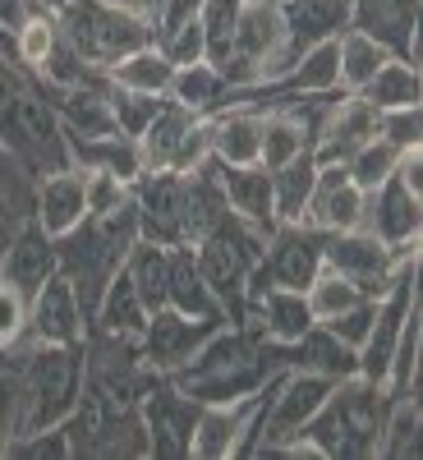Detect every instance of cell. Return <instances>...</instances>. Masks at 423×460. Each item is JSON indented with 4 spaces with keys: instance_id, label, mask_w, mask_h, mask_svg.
Segmentation results:
<instances>
[{
    "instance_id": "cell-1",
    "label": "cell",
    "mask_w": 423,
    "mask_h": 460,
    "mask_svg": "<svg viewBox=\"0 0 423 460\" xmlns=\"http://www.w3.org/2000/svg\"><path fill=\"white\" fill-rule=\"evenodd\" d=\"M272 373L277 368H267L262 341L253 327H216L194 350V359L166 373V382L198 405H230L253 396Z\"/></svg>"
},
{
    "instance_id": "cell-2",
    "label": "cell",
    "mask_w": 423,
    "mask_h": 460,
    "mask_svg": "<svg viewBox=\"0 0 423 460\" xmlns=\"http://www.w3.org/2000/svg\"><path fill=\"white\" fill-rule=\"evenodd\" d=\"M138 208H134V194L110 208L101 217H84L69 235L56 240V258H60V272L69 277L74 295L84 304V318L93 323V309L106 290V281L125 267L129 249L138 244Z\"/></svg>"
},
{
    "instance_id": "cell-3",
    "label": "cell",
    "mask_w": 423,
    "mask_h": 460,
    "mask_svg": "<svg viewBox=\"0 0 423 460\" xmlns=\"http://www.w3.org/2000/svg\"><path fill=\"white\" fill-rule=\"evenodd\" d=\"M14 355H19L14 364L19 368V438L60 429L84 392V350L79 345L23 341L14 345Z\"/></svg>"
},
{
    "instance_id": "cell-4",
    "label": "cell",
    "mask_w": 423,
    "mask_h": 460,
    "mask_svg": "<svg viewBox=\"0 0 423 460\" xmlns=\"http://www.w3.org/2000/svg\"><path fill=\"white\" fill-rule=\"evenodd\" d=\"M387 392L368 377H340L327 405L304 424V438H313L318 451L331 460V456H377V442H382V419H387Z\"/></svg>"
},
{
    "instance_id": "cell-5",
    "label": "cell",
    "mask_w": 423,
    "mask_h": 460,
    "mask_svg": "<svg viewBox=\"0 0 423 460\" xmlns=\"http://www.w3.org/2000/svg\"><path fill=\"white\" fill-rule=\"evenodd\" d=\"M56 23L65 32V42L93 69H110L120 56L157 42V37H152V19L129 14L120 5H106V0H69L56 14Z\"/></svg>"
},
{
    "instance_id": "cell-6",
    "label": "cell",
    "mask_w": 423,
    "mask_h": 460,
    "mask_svg": "<svg viewBox=\"0 0 423 460\" xmlns=\"http://www.w3.org/2000/svg\"><path fill=\"white\" fill-rule=\"evenodd\" d=\"M405 258H419V240L392 249V244H382L377 235H368V230H336V235H327L322 244V267L327 272H340V277H350L368 299H377L382 290L392 286L396 277V267Z\"/></svg>"
},
{
    "instance_id": "cell-7",
    "label": "cell",
    "mask_w": 423,
    "mask_h": 460,
    "mask_svg": "<svg viewBox=\"0 0 423 460\" xmlns=\"http://www.w3.org/2000/svg\"><path fill=\"white\" fill-rule=\"evenodd\" d=\"M138 414H143V429H147V456H157V460H184L189 456L198 401H189L180 387H171L157 373L147 382V392L138 396Z\"/></svg>"
},
{
    "instance_id": "cell-8",
    "label": "cell",
    "mask_w": 423,
    "mask_h": 460,
    "mask_svg": "<svg viewBox=\"0 0 423 460\" xmlns=\"http://www.w3.org/2000/svg\"><path fill=\"white\" fill-rule=\"evenodd\" d=\"M216 327H225V318H189V314H175L171 304H162V309H152L147 314V327H143V336H138V345H143V364L152 368V373H175L180 364H189L194 359V350L216 332Z\"/></svg>"
},
{
    "instance_id": "cell-9",
    "label": "cell",
    "mask_w": 423,
    "mask_h": 460,
    "mask_svg": "<svg viewBox=\"0 0 423 460\" xmlns=\"http://www.w3.org/2000/svg\"><path fill=\"white\" fill-rule=\"evenodd\" d=\"M322 244L327 235L304 221H290V226H277L262 244V272L272 286H286V290H309V281L322 272Z\"/></svg>"
},
{
    "instance_id": "cell-10",
    "label": "cell",
    "mask_w": 423,
    "mask_h": 460,
    "mask_svg": "<svg viewBox=\"0 0 423 460\" xmlns=\"http://www.w3.org/2000/svg\"><path fill=\"white\" fill-rule=\"evenodd\" d=\"M134 208H138V235L152 244H184V175L175 171H143L134 184Z\"/></svg>"
},
{
    "instance_id": "cell-11",
    "label": "cell",
    "mask_w": 423,
    "mask_h": 460,
    "mask_svg": "<svg viewBox=\"0 0 423 460\" xmlns=\"http://www.w3.org/2000/svg\"><path fill=\"white\" fill-rule=\"evenodd\" d=\"M88 336L84 304L74 295L69 277L56 272L28 299V341H47V345H79Z\"/></svg>"
},
{
    "instance_id": "cell-12",
    "label": "cell",
    "mask_w": 423,
    "mask_h": 460,
    "mask_svg": "<svg viewBox=\"0 0 423 460\" xmlns=\"http://www.w3.org/2000/svg\"><path fill=\"white\" fill-rule=\"evenodd\" d=\"M262 359L267 368H304V373H322V377H355L359 373V359L345 341H336L322 323H313L299 341H262Z\"/></svg>"
},
{
    "instance_id": "cell-13",
    "label": "cell",
    "mask_w": 423,
    "mask_h": 460,
    "mask_svg": "<svg viewBox=\"0 0 423 460\" xmlns=\"http://www.w3.org/2000/svg\"><path fill=\"white\" fill-rule=\"evenodd\" d=\"M377 106L373 102H364L359 93H340V97H331V106H327V120H322V129H318V138H313V162L318 166H327V162H340L345 166V157L359 147V143H368L373 134H377Z\"/></svg>"
},
{
    "instance_id": "cell-14",
    "label": "cell",
    "mask_w": 423,
    "mask_h": 460,
    "mask_svg": "<svg viewBox=\"0 0 423 460\" xmlns=\"http://www.w3.org/2000/svg\"><path fill=\"white\" fill-rule=\"evenodd\" d=\"M359 230H368V235H377L382 244H410L419 240L423 230V199H414L410 189L392 175L387 184H377L373 194H364V217H359Z\"/></svg>"
},
{
    "instance_id": "cell-15",
    "label": "cell",
    "mask_w": 423,
    "mask_h": 460,
    "mask_svg": "<svg viewBox=\"0 0 423 460\" xmlns=\"http://www.w3.org/2000/svg\"><path fill=\"white\" fill-rule=\"evenodd\" d=\"M359 217H364V189L345 175L340 162L318 166L309 208H304V226L322 230V235H336V230H355Z\"/></svg>"
},
{
    "instance_id": "cell-16",
    "label": "cell",
    "mask_w": 423,
    "mask_h": 460,
    "mask_svg": "<svg viewBox=\"0 0 423 460\" xmlns=\"http://www.w3.org/2000/svg\"><path fill=\"white\" fill-rule=\"evenodd\" d=\"M88 212H84V171L79 166H65L37 180V194H32V221L47 230L51 240L69 235Z\"/></svg>"
},
{
    "instance_id": "cell-17",
    "label": "cell",
    "mask_w": 423,
    "mask_h": 460,
    "mask_svg": "<svg viewBox=\"0 0 423 460\" xmlns=\"http://www.w3.org/2000/svg\"><path fill=\"white\" fill-rule=\"evenodd\" d=\"M56 272H60L56 240H51L37 221L19 226V235L10 240V249L0 253V277H5L10 286H19V290L32 299V290L42 286L47 277H56Z\"/></svg>"
},
{
    "instance_id": "cell-18",
    "label": "cell",
    "mask_w": 423,
    "mask_h": 460,
    "mask_svg": "<svg viewBox=\"0 0 423 460\" xmlns=\"http://www.w3.org/2000/svg\"><path fill=\"white\" fill-rule=\"evenodd\" d=\"M262 111L249 102H230L212 115V162L216 166H258Z\"/></svg>"
},
{
    "instance_id": "cell-19",
    "label": "cell",
    "mask_w": 423,
    "mask_h": 460,
    "mask_svg": "<svg viewBox=\"0 0 423 460\" xmlns=\"http://www.w3.org/2000/svg\"><path fill=\"white\" fill-rule=\"evenodd\" d=\"M216 180H221V194H225V208L253 221L262 235H272L277 230V217H272V171H267L262 162L258 166H216Z\"/></svg>"
},
{
    "instance_id": "cell-20",
    "label": "cell",
    "mask_w": 423,
    "mask_h": 460,
    "mask_svg": "<svg viewBox=\"0 0 423 460\" xmlns=\"http://www.w3.org/2000/svg\"><path fill=\"white\" fill-rule=\"evenodd\" d=\"M65 147H69V166H79V171H106V175H120L125 184H134L143 175L138 138H125V134L84 138V134L65 129Z\"/></svg>"
},
{
    "instance_id": "cell-21",
    "label": "cell",
    "mask_w": 423,
    "mask_h": 460,
    "mask_svg": "<svg viewBox=\"0 0 423 460\" xmlns=\"http://www.w3.org/2000/svg\"><path fill=\"white\" fill-rule=\"evenodd\" d=\"M281 19H286V42L299 56L304 47L340 37L350 28V0H281Z\"/></svg>"
},
{
    "instance_id": "cell-22",
    "label": "cell",
    "mask_w": 423,
    "mask_h": 460,
    "mask_svg": "<svg viewBox=\"0 0 423 460\" xmlns=\"http://www.w3.org/2000/svg\"><path fill=\"white\" fill-rule=\"evenodd\" d=\"M166 304L175 314H189V318H225V309L216 304L203 267L194 258V244H175L171 249V281H166Z\"/></svg>"
},
{
    "instance_id": "cell-23",
    "label": "cell",
    "mask_w": 423,
    "mask_h": 460,
    "mask_svg": "<svg viewBox=\"0 0 423 460\" xmlns=\"http://www.w3.org/2000/svg\"><path fill=\"white\" fill-rule=\"evenodd\" d=\"M166 97L194 115H216L225 102H235V88L221 79V69L212 60H194V65H175Z\"/></svg>"
},
{
    "instance_id": "cell-24",
    "label": "cell",
    "mask_w": 423,
    "mask_h": 460,
    "mask_svg": "<svg viewBox=\"0 0 423 460\" xmlns=\"http://www.w3.org/2000/svg\"><path fill=\"white\" fill-rule=\"evenodd\" d=\"M198 115L194 111H184V106H175L171 97L162 102V111L152 115V125L138 134V157H143V171H171V162H175V152H180V143H184V134H189V125H194Z\"/></svg>"
},
{
    "instance_id": "cell-25",
    "label": "cell",
    "mask_w": 423,
    "mask_h": 460,
    "mask_svg": "<svg viewBox=\"0 0 423 460\" xmlns=\"http://www.w3.org/2000/svg\"><path fill=\"white\" fill-rule=\"evenodd\" d=\"M313 152V138L304 129V120L290 106H262V147H258V162L267 171H281L286 162Z\"/></svg>"
},
{
    "instance_id": "cell-26",
    "label": "cell",
    "mask_w": 423,
    "mask_h": 460,
    "mask_svg": "<svg viewBox=\"0 0 423 460\" xmlns=\"http://www.w3.org/2000/svg\"><path fill=\"white\" fill-rule=\"evenodd\" d=\"M225 194H221V180L207 166H198L194 175H184V244H198L207 230L225 217Z\"/></svg>"
},
{
    "instance_id": "cell-27",
    "label": "cell",
    "mask_w": 423,
    "mask_h": 460,
    "mask_svg": "<svg viewBox=\"0 0 423 460\" xmlns=\"http://www.w3.org/2000/svg\"><path fill=\"white\" fill-rule=\"evenodd\" d=\"M171 74H175V65L166 60V51L157 42H147V47H138V51L115 60L106 69V79L115 88H134V93H147V97H166L171 93Z\"/></svg>"
},
{
    "instance_id": "cell-28",
    "label": "cell",
    "mask_w": 423,
    "mask_h": 460,
    "mask_svg": "<svg viewBox=\"0 0 423 460\" xmlns=\"http://www.w3.org/2000/svg\"><path fill=\"white\" fill-rule=\"evenodd\" d=\"M93 323H97L101 332H115V336H143V327H147V304L138 299L134 281L125 277V267L106 281L97 309H93Z\"/></svg>"
},
{
    "instance_id": "cell-29",
    "label": "cell",
    "mask_w": 423,
    "mask_h": 460,
    "mask_svg": "<svg viewBox=\"0 0 423 460\" xmlns=\"http://www.w3.org/2000/svg\"><path fill=\"white\" fill-rule=\"evenodd\" d=\"M392 60V51L377 42V37L359 32V28H345L336 37V65H340V93H359L373 74Z\"/></svg>"
},
{
    "instance_id": "cell-30",
    "label": "cell",
    "mask_w": 423,
    "mask_h": 460,
    "mask_svg": "<svg viewBox=\"0 0 423 460\" xmlns=\"http://www.w3.org/2000/svg\"><path fill=\"white\" fill-rule=\"evenodd\" d=\"M313 175H318L313 152H304V157L272 171V217H277V226L304 221V208H309V194H313Z\"/></svg>"
},
{
    "instance_id": "cell-31",
    "label": "cell",
    "mask_w": 423,
    "mask_h": 460,
    "mask_svg": "<svg viewBox=\"0 0 423 460\" xmlns=\"http://www.w3.org/2000/svg\"><path fill=\"white\" fill-rule=\"evenodd\" d=\"M125 277L134 281L138 299L152 309H162L166 304V281H171V249L166 244H152V240H138L125 258Z\"/></svg>"
},
{
    "instance_id": "cell-32",
    "label": "cell",
    "mask_w": 423,
    "mask_h": 460,
    "mask_svg": "<svg viewBox=\"0 0 423 460\" xmlns=\"http://www.w3.org/2000/svg\"><path fill=\"white\" fill-rule=\"evenodd\" d=\"M419 429H423L419 396H392V401H387V419H382L377 456H387V460H410V456H419Z\"/></svg>"
},
{
    "instance_id": "cell-33",
    "label": "cell",
    "mask_w": 423,
    "mask_h": 460,
    "mask_svg": "<svg viewBox=\"0 0 423 460\" xmlns=\"http://www.w3.org/2000/svg\"><path fill=\"white\" fill-rule=\"evenodd\" d=\"M419 93H423V84H419V65H410V60H387L373 79L359 88V97L364 102H373L377 111H392V106H419Z\"/></svg>"
},
{
    "instance_id": "cell-34",
    "label": "cell",
    "mask_w": 423,
    "mask_h": 460,
    "mask_svg": "<svg viewBox=\"0 0 423 460\" xmlns=\"http://www.w3.org/2000/svg\"><path fill=\"white\" fill-rule=\"evenodd\" d=\"M396 166H401V147L387 143L382 134H373L368 143H359L350 157H345V175H350L364 194H373L377 184H387L396 175Z\"/></svg>"
},
{
    "instance_id": "cell-35",
    "label": "cell",
    "mask_w": 423,
    "mask_h": 460,
    "mask_svg": "<svg viewBox=\"0 0 423 460\" xmlns=\"http://www.w3.org/2000/svg\"><path fill=\"white\" fill-rule=\"evenodd\" d=\"M304 299H309V314H313V323H331L336 314H345V309H355L359 299H368L350 277H340V272H322L309 281V290H304Z\"/></svg>"
},
{
    "instance_id": "cell-36",
    "label": "cell",
    "mask_w": 423,
    "mask_h": 460,
    "mask_svg": "<svg viewBox=\"0 0 423 460\" xmlns=\"http://www.w3.org/2000/svg\"><path fill=\"white\" fill-rule=\"evenodd\" d=\"M56 37H60L56 14H47V10H28L23 23L14 28V56H19V65H23V69H37V65L47 60V51L56 47Z\"/></svg>"
},
{
    "instance_id": "cell-37",
    "label": "cell",
    "mask_w": 423,
    "mask_h": 460,
    "mask_svg": "<svg viewBox=\"0 0 423 460\" xmlns=\"http://www.w3.org/2000/svg\"><path fill=\"white\" fill-rule=\"evenodd\" d=\"M106 102H110V120L115 129H120L125 138H138L147 125H152V115L162 111L166 97H147V93H134V88H106Z\"/></svg>"
},
{
    "instance_id": "cell-38",
    "label": "cell",
    "mask_w": 423,
    "mask_h": 460,
    "mask_svg": "<svg viewBox=\"0 0 423 460\" xmlns=\"http://www.w3.org/2000/svg\"><path fill=\"white\" fill-rule=\"evenodd\" d=\"M240 5L244 0H203V37H207V60L216 65L225 51H230V32H235V19H240Z\"/></svg>"
},
{
    "instance_id": "cell-39",
    "label": "cell",
    "mask_w": 423,
    "mask_h": 460,
    "mask_svg": "<svg viewBox=\"0 0 423 460\" xmlns=\"http://www.w3.org/2000/svg\"><path fill=\"white\" fill-rule=\"evenodd\" d=\"M28 341V295L0 277V350H14Z\"/></svg>"
},
{
    "instance_id": "cell-40",
    "label": "cell",
    "mask_w": 423,
    "mask_h": 460,
    "mask_svg": "<svg viewBox=\"0 0 423 460\" xmlns=\"http://www.w3.org/2000/svg\"><path fill=\"white\" fill-rule=\"evenodd\" d=\"M129 199V184L120 175H106V171H84V212L101 217L110 208H120Z\"/></svg>"
},
{
    "instance_id": "cell-41",
    "label": "cell",
    "mask_w": 423,
    "mask_h": 460,
    "mask_svg": "<svg viewBox=\"0 0 423 460\" xmlns=\"http://www.w3.org/2000/svg\"><path fill=\"white\" fill-rule=\"evenodd\" d=\"M377 134L387 138V143H396L401 152L419 147V138H423V111L419 106H392V111H382L377 115Z\"/></svg>"
},
{
    "instance_id": "cell-42",
    "label": "cell",
    "mask_w": 423,
    "mask_h": 460,
    "mask_svg": "<svg viewBox=\"0 0 423 460\" xmlns=\"http://www.w3.org/2000/svg\"><path fill=\"white\" fill-rule=\"evenodd\" d=\"M19 438V368L0 364V456H10Z\"/></svg>"
},
{
    "instance_id": "cell-43",
    "label": "cell",
    "mask_w": 423,
    "mask_h": 460,
    "mask_svg": "<svg viewBox=\"0 0 423 460\" xmlns=\"http://www.w3.org/2000/svg\"><path fill=\"white\" fill-rule=\"evenodd\" d=\"M203 14V0H162L157 10H152V37H157V47L171 42V37L189 23H198Z\"/></svg>"
},
{
    "instance_id": "cell-44",
    "label": "cell",
    "mask_w": 423,
    "mask_h": 460,
    "mask_svg": "<svg viewBox=\"0 0 423 460\" xmlns=\"http://www.w3.org/2000/svg\"><path fill=\"white\" fill-rule=\"evenodd\" d=\"M368 323H373V299H359L355 309H345V314H336L331 323H322L336 341H345L350 350H359L364 345V336H368Z\"/></svg>"
},
{
    "instance_id": "cell-45",
    "label": "cell",
    "mask_w": 423,
    "mask_h": 460,
    "mask_svg": "<svg viewBox=\"0 0 423 460\" xmlns=\"http://www.w3.org/2000/svg\"><path fill=\"white\" fill-rule=\"evenodd\" d=\"M162 51H166V60L171 65H194V60H207V37H203V19L198 23H189V28H180L171 42H162Z\"/></svg>"
},
{
    "instance_id": "cell-46",
    "label": "cell",
    "mask_w": 423,
    "mask_h": 460,
    "mask_svg": "<svg viewBox=\"0 0 423 460\" xmlns=\"http://www.w3.org/2000/svg\"><path fill=\"white\" fill-rule=\"evenodd\" d=\"M23 14H28V0H0V28H19L23 23Z\"/></svg>"
},
{
    "instance_id": "cell-47",
    "label": "cell",
    "mask_w": 423,
    "mask_h": 460,
    "mask_svg": "<svg viewBox=\"0 0 423 460\" xmlns=\"http://www.w3.org/2000/svg\"><path fill=\"white\" fill-rule=\"evenodd\" d=\"M106 5H120V10H129V14H143V19H152V10H157L162 0H106Z\"/></svg>"
}]
</instances>
